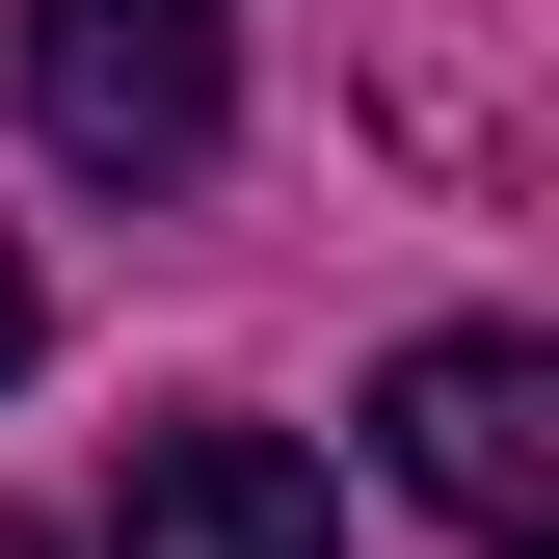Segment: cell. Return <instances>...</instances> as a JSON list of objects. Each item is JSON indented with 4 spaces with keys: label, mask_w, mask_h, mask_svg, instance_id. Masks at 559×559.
I'll use <instances>...</instances> for the list:
<instances>
[{
    "label": "cell",
    "mask_w": 559,
    "mask_h": 559,
    "mask_svg": "<svg viewBox=\"0 0 559 559\" xmlns=\"http://www.w3.org/2000/svg\"><path fill=\"white\" fill-rule=\"evenodd\" d=\"M107 559H346V479L294 427H240V400H160L107 453Z\"/></svg>",
    "instance_id": "obj_3"
},
{
    "label": "cell",
    "mask_w": 559,
    "mask_h": 559,
    "mask_svg": "<svg viewBox=\"0 0 559 559\" xmlns=\"http://www.w3.org/2000/svg\"><path fill=\"white\" fill-rule=\"evenodd\" d=\"M27 346H53V294H27V240H0V373H27Z\"/></svg>",
    "instance_id": "obj_4"
},
{
    "label": "cell",
    "mask_w": 559,
    "mask_h": 559,
    "mask_svg": "<svg viewBox=\"0 0 559 559\" xmlns=\"http://www.w3.org/2000/svg\"><path fill=\"white\" fill-rule=\"evenodd\" d=\"M0 559H53V533H0Z\"/></svg>",
    "instance_id": "obj_5"
},
{
    "label": "cell",
    "mask_w": 559,
    "mask_h": 559,
    "mask_svg": "<svg viewBox=\"0 0 559 559\" xmlns=\"http://www.w3.org/2000/svg\"><path fill=\"white\" fill-rule=\"evenodd\" d=\"M373 479L453 507L479 559H533V533H559V346H533V320H427V346L373 373Z\"/></svg>",
    "instance_id": "obj_2"
},
{
    "label": "cell",
    "mask_w": 559,
    "mask_h": 559,
    "mask_svg": "<svg viewBox=\"0 0 559 559\" xmlns=\"http://www.w3.org/2000/svg\"><path fill=\"white\" fill-rule=\"evenodd\" d=\"M27 133L81 187H214L240 133V0H27Z\"/></svg>",
    "instance_id": "obj_1"
}]
</instances>
